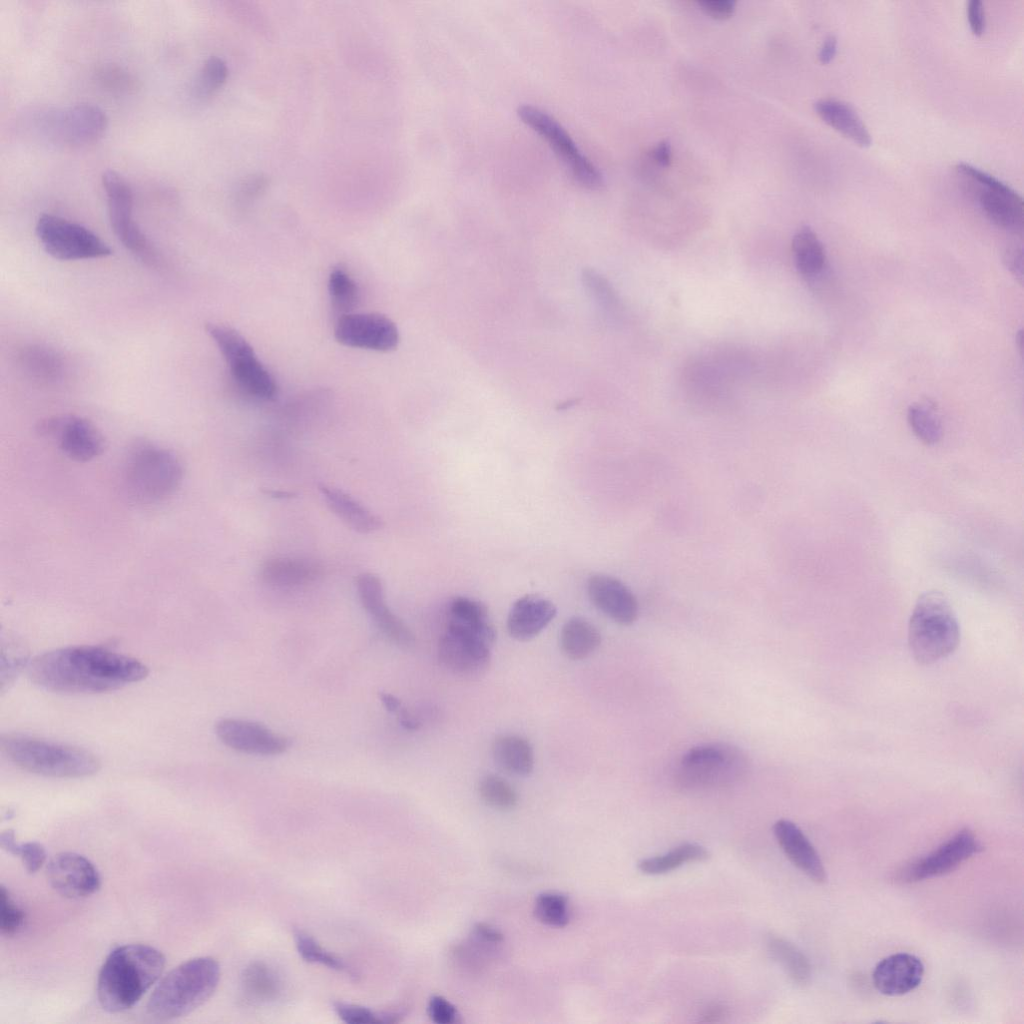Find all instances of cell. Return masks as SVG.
Segmentation results:
<instances>
[{"instance_id":"cell-1","label":"cell","mask_w":1024,"mask_h":1024,"mask_svg":"<svg viewBox=\"0 0 1024 1024\" xmlns=\"http://www.w3.org/2000/svg\"><path fill=\"white\" fill-rule=\"evenodd\" d=\"M37 685L61 693H102L147 677L139 660L104 647L81 645L45 652L28 667Z\"/></svg>"},{"instance_id":"cell-2","label":"cell","mask_w":1024,"mask_h":1024,"mask_svg":"<svg viewBox=\"0 0 1024 1024\" xmlns=\"http://www.w3.org/2000/svg\"><path fill=\"white\" fill-rule=\"evenodd\" d=\"M165 957L146 944L119 946L107 956L97 980V997L110 1013L132 1008L159 980Z\"/></svg>"},{"instance_id":"cell-3","label":"cell","mask_w":1024,"mask_h":1024,"mask_svg":"<svg viewBox=\"0 0 1024 1024\" xmlns=\"http://www.w3.org/2000/svg\"><path fill=\"white\" fill-rule=\"evenodd\" d=\"M220 980L219 963L203 956L187 960L166 974L154 988L147 1013L165 1021L188 1015L215 992Z\"/></svg>"},{"instance_id":"cell-4","label":"cell","mask_w":1024,"mask_h":1024,"mask_svg":"<svg viewBox=\"0 0 1024 1024\" xmlns=\"http://www.w3.org/2000/svg\"><path fill=\"white\" fill-rule=\"evenodd\" d=\"M751 770L747 753L730 743L697 745L683 754L674 773L676 786L687 792H701L733 786Z\"/></svg>"},{"instance_id":"cell-5","label":"cell","mask_w":1024,"mask_h":1024,"mask_svg":"<svg viewBox=\"0 0 1024 1024\" xmlns=\"http://www.w3.org/2000/svg\"><path fill=\"white\" fill-rule=\"evenodd\" d=\"M1 748L16 766L42 776L79 778L100 769L98 758L87 750L32 736L4 735Z\"/></svg>"},{"instance_id":"cell-6","label":"cell","mask_w":1024,"mask_h":1024,"mask_svg":"<svg viewBox=\"0 0 1024 1024\" xmlns=\"http://www.w3.org/2000/svg\"><path fill=\"white\" fill-rule=\"evenodd\" d=\"M183 480L178 457L149 441H138L129 450L123 468V484L130 498L155 504L171 497Z\"/></svg>"},{"instance_id":"cell-7","label":"cell","mask_w":1024,"mask_h":1024,"mask_svg":"<svg viewBox=\"0 0 1024 1024\" xmlns=\"http://www.w3.org/2000/svg\"><path fill=\"white\" fill-rule=\"evenodd\" d=\"M960 641L954 610L939 591H927L917 599L908 625V644L920 664H932L953 653Z\"/></svg>"},{"instance_id":"cell-8","label":"cell","mask_w":1024,"mask_h":1024,"mask_svg":"<svg viewBox=\"0 0 1024 1024\" xmlns=\"http://www.w3.org/2000/svg\"><path fill=\"white\" fill-rule=\"evenodd\" d=\"M27 120L28 128L40 139L69 148L96 142L108 125L104 111L90 103L40 108Z\"/></svg>"},{"instance_id":"cell-9","label":"cell","mask_w":1024,"mask_h":1024,"mask_svg":"<svg viewBox=\"0 0 1024 1024\" xmlns=\"http://www.w3.org/2000/svg\"><path fill=\"white\" fill-rule=\"evenodd\" d=\"M205 330L217 345L233 379L245 392L262 400L276 396L274 378L244 336L230 326L214 322L207 323Z\"/></svg>"},{"instance_id":"cell-10","label":"cell","mask_w":1024,"mask_h":1024,"mask_svg":"<svg viewBox=\"0 0 1024 1024\" xmlns=\"http://www.w3.org/2000/svg\"><path fill=\"white\" fill-rule=\"evenodd\" d=\"M517 114L524 124L548 143L579 185L593 190L603 186L604 178L600 170L553 116L532 105L519 106Z\"/></svg>"},{"instance_id":"cell-11","label":"cell","mask_w":1024,"mask_h":1024,"mask_svg":"<svg viewBox=\"0 0 1024 1024\" xmlns=\"http://www.w3.org/2000/svg\"><path fill=\"white\" fill-rule=\"evenodd\" d=\"M112 230L122 245L143 263L156 266L160 259L152 242L133 217L134 197L129 183L117 172L106 170L101 177Z\"/></svg>"},{"instance_id":"cell-12","label":"cell","mask_w":1024,"mask_h":1024,"mask_svg":"<svg viewBox=\"0 0 1024 1024\" xmlns=\"http://www.w3.org/2000/svg\"><path fill=\"white\" fill-rule=\"evenodd\" d=\"M35 233L45 252L57 260L98 259L112 254L110 246L96 233L57 215L39 216Z\"/></svg>"},{"instance_id":"cell-13","label":"cell","mask_w":1024,"mask_h":1024,"mask_svg":"<svg viewBox=\"0 0 1024 1024\" xmlns=\"http://www.w3.org/2000/svg\"><path fill=\"white\" fill-rule=\"evenodd\" d=\"M956 171L976 196L985 215L997 226L1022 232L1024 206L1022 197L995 176L966 162H959Z\"/></svg>"},{"instance_id":"cell-14","label":"cell","mask_w":1024,"mask_h":1024,"mask_svg":"<svg viewBox=\"0 0 1024 1024\" xmlns=\"http://www.w3.org/2000/svg\"><path fill=\"white\" fill-rule=\"evenodd\" d=\"M982 850V845L969 829H962L926 856L906 865L897 873V880L913 883L945 875Z\"/></svg>"},{"instance_id":"cell-15","label":"cell","mask_w":1024,"mask_h":1024,"mask_svg":"<svg viewBox=\"0 0 1024 1024\" xmlns=\"http://www.w3.org/2000/svg\"><path fill=\"white\" fill-rule=\"evenodd\" d=\"M39 432L53 439L63 454L76 462H88L105 449V440L98 428L77 415L47 418L39 424Z\"/></svg>"},{"instance_id":"cell-16","label":"cell","mask_w":1024,"mask_h":1024,"mask_svg":"<svg viewBox=\"0 0 1024 1024\" xmlns=\"http://www.w3.org/2000/svg\"><path fill=\"white\" fill-rule=\"evenodd\" d=\"M334 335L342 345L380 352L394 350L400 340L396 324L380 313H348L338 317Z\"/></svg>"},{"instance_id":"cell-17","label":"cell","mask_w":1024,"mask_h":1024,"mask_svg":"<svg viewBox=\"0 0 1024 1024\" xmlns=\"http://www.w3.org/2000/svg\"><path fill=\"white\" fill-rule=\"evenodd\" d=\"M217 737L233 750L263 756L284 753L290 742L265 725L244 719L223 718L215 725Z\"/></svg>"},{"instance_id":"cell-18","label":"cell","mask_w":1024,"mask_h":1024,"mask_svg":"<svg viewBox=\"0 0 1024 1024\" xmlns=\"http://www.w3.org/2000/svg\"><path fill=\"white\" fill-rule=\"evenodd\" d=\"M46 875L51 887L69 899L88 897L101 886L100 874L94 864L74 852L55 855L47 865Z\"/></svg>"},{"instance_id":"cell-19","label":"cell","mask_w":1024,"mask_h":1024,"mask_svg":"<svg viewBox=\"0 0 1024 1024\" xmlns=\"http://www.w3.org/2000/svg\"><path fill=\"white\" fill-rule=\"evenodd\" d=\"M492 646L464 632L447 628L438 643L441 664L453 674L472 677L489 667Z\"/></svg>"},{"instance_id":"cell-20","label":"cell","mask_w":1024,"mask_h":1024,"mask_svg":"<svg viewBox=\"0 0 1024 1024\" xmlns=\"http://www.w3.org/2000/svg\"><path fill=\"white\" fill-rule=\"evenodd\" d=\"M356 588L363 608L378 629L396 645L411 647L415 643V636L387 606L381 579L373 573H362L357 577Z\"/></svg>"},{"instance_id":"cell-21","label":"cell","mask_w":1024,"mask_h":1024,"mask_svg":"<svg viewBox=\"0 0 1024 1024\" xmlns=\"http://www.w3.org/2000/svg\"><path fill=\"white\" fill-rule=\"evenodd\" d=\"M587 591L594 606L614 622L631 625L637 620V598L619 579L606 574H594L588 580Z\"/></svg>"},{"instance_id":"cell-22","label":"cell","mask_w":1024,"mask_h":1024,"mask_svg":"<svg viewBox=\"0 0 1024 1024\" xmlns=\"http://www.w3.org/2000/svg\"><path fill=\"white\" fill-rule=\"evenodd\" d=\"M924 965L915 955L896 953L882 959L874 968L875 988L887 996H900L916 989L922 982Z\"/></svg>"},{"instance_id":"cell-23","label":"cell","mask_w":1024,"mask_h":1024,"mask_svg":"<svg viewBox=\"0 0 1024 1024\" xmlns=\"http://www.w3.org/2000/svg\"><path fill=\"white\" fill-rule=\"evenodd\" d=\"M774 835L788 859L816 883H824L826 870L815 847L792 821L780 819L774 823Z\"/></svg>"},{"instance_id":"cell-24","label":"cell","mask_w":1024,"mask_h":1024,"mask_svg":"<svg viewBox=\"0 0 1024 1024\" xmlns=\"http://www.w3.org/2000/svg\"><path fill=\"white\" fill-rule=\"evenodd\" d=\"M555 605L538 595H525L514 602L508 617L507 629L511 637L527 641L544 630L556 616Z\"/></svg>"},{"instance_id":"cell-25","label":"cell","mask_w":1024,"mask_h":1024,"mask_svg":"<svg viewBox=\"0 0 1024 1024\" xmlns=\"http://www.w3.org/2000/svg\"><path fill=\"white\" fill-rule=\"evenodd\" d=\"M447 628L469 634L492 647L496 640V630L490 621L487 607L465 596H457L450 601Z\"/></svg>"},{"instance_id":"cell-26","label":"cell","mask_w":1024,"mask_h":1024,"mask_svg":"<svg viewBox=\"0 0 1024 1024\" xmlns=\"http://www.w3.org/2000/svg\"><path fill=\"white\" fill-rule=\"evenodd\" d=\"M319 491L329 509L351 529L368 534L382 527V520L346 492L320 484Z\"/></svg>"},{"instance_id":"cell-27","label":"cell","mask_w":1024,"mask_h":1024,"mask_svg":"<svg viewBox=\"0 0 1024 1024\" xmlns=\"http://www.w3.org/2000/svg\"><path fill=\"white\" fill-rule=\"evenodd\" d=\"M323 573V566L307 558H274L266 561L260 569V577L266 584L277 587H294L317 580Z\"/></svg>"},{"instance_id":"cell-28","label":"cell","mask_w":1024,"mask_h":1024,"mask_svg":"<svg viewBox=\"0 0 1024 1024\" xmlns=\"http://www.w3.org/2000/svg\"><path fill=\"white\" fill-rule=\"evenodd\" d=\"M814 109L827 124L854 142L862 146L871 144L868 127L849 103L836 98H820L814 103Z\"/></svg>"},{"instance_id":"cell-29","label":"cell","mask_w":1024,"mask_h":1024,"mask_svg":"<svg viewBox=\"0 0 1024 1024\" xmlns=\"http://www.w3.org/2000/svg\"><path fill=\"white\" fill-rule=\"evenodd\" d=\"M492 754L496 764L506 773L525 777L534 768V751L530 742L516 734H503L495 738Z\"/></svg>"},{"instance_id":"cell-30","label":"cell","mask_w":1024,"mask_h":1024,"mask_svg":"<svg viewBox=\"0 0 1024 1024\" xmlns=\"http://www.w3.org/2000/svg\"><path fill=\"white\" fill-rule=\"evenodd\" d=\"M283 989L278 973L264 962H253L243 971L241 993L249 1005H262L277 1000Z\"/></svg>"},{"instance_id":"cell-31","label":"cell","mask_w":1024,"mask_h":1024,"mask_svg":"<svg viewBox=\"0 0 1024 1024\" xmlns=\"http://www.w3.org/2000/svg\"><path fill=\"white\" fill-rule=\"evenodd\" d=\"M601 644V634L588 620L572 617L560 632V647L566 657L582 660L594 653Z\"/></svg>"},{"instance_id":"cell-32","label":"cell","mask_w":1024,"mask_h":1024,"mask_svg":"<svg viewBox=\"0 0 1024 1024\" xmlns=\"http://www.w3.org/2000/svg\"><path fill=\"white\" fill-rule=\"evenodd\" d=\"M792 251L796 267L801 275L814 279L823 272L826 265L825 250L810 227L804 226L794 234Z\"/></svg>"},{"instance_id":"cell-33","label":"cell","mask_w":1024,"mask_h":1024,"mask_svg":"<svg viewBox=\"0 0 1024 1024\" xmlns=\"http://www.w3.org/2000/svg\"><path fill=\"white\" fill-rule=\"evenodd\" d=\"M19 360L29 375L45 382H55L61 379L65 372L62 356L48 346H25L19 353Z\"/></svg>"},{"instance_id":"cell-34","label":"cell","mask_w":1024,"mask_h":1024,"mask_svg":"<svg viewBox=\"0 0 1024 1024\" xmlns=\"http://www.w3.org/2000/svg\"><path fill=\"white\" fill-rule=\"evenodd\" d=\"M766 946L771 957L779 963L791 980L798 985H806L811 977V966L807 957L790 941L769 935Z\"/></svg>"},{"instance_id":"cell-35","label":"cell","mask_w":1024,"mask_h":1024,"mask_svg":"<svg viewBox=\"0 0 1024 1024\" xmlns=\"http://www.w3.org/2000/svg\"><path fill=\"white\" fill-rule=\"evenodd\" d=\"M709 858V852L696 843L681 844L669 852L642 859L638 863L639 870L648 875H660L671 872L683 864L704 861Z\"/></svg>"},{"instance_id":"cell-36","label":"cell","mask_w":1024,"mask_h":1024,"mask_svg":"<svg viewBox=\"0 0 1024 1024\" xmlns=\"http://www.w3.org/2000/svg\"><path fill=\"white\" fill-rule=\"evenodd\" d=\"M907 420L913 433L925 444L932 445L941 439V419L932 404L918 402L910 405Z\"/></svg>"},{"instance_id":"cell-37","label":"cell","mask_w":1024,"mask_h":1024,"mask_svg":"<svg viewBox=\"0 0 1024 1024\" xmlns=\"http://www.w3.org/2000/svg\"><path fill=\"white\" fill-rule=\"evenodd\" d=\"M328 290L332 307L339 316L352 313L359 301V289L345 269L336 267L330 272Z\"/></svg>"},{"instance_id":"cell-38","label":"cell","mask_w":1024,"mask_h":1024,"mask_svg":"<svg viewBox=\"0 0 1024 1024\" xmlns=\"http://www.w3.org/2000/svg\"><path fill=\"white\" fill-rule=\"evenodd\" d=\"M478 793L481 800L493 809L507 811L518 803V795L513 786L499 775L488 774L482 777Z\"/></svg>"},{"instance_id":"cell-39","label":"cell","mask_w":1024,"mask_h":1024,"mask_svg":"<svg viewBox=\"0 0 1024 1024\" xmlns=\"http://www.w3.org/2000/svg\"><path fill=\"white\" fill-rule=\"evenodd\" d=\"M534 914L547 926L564 927L570 920L568 899L558 892H543L535 900Z\"/></svg>"},{"instance_id":"cell-40","label":"cell","mask_w":1024,"mask_h":1024,"mask_svg":"<svg viewBox=\"0 0 1024 1024\" xmlns=\"http://www.w3.org/2000/svg\"><path fill=\"white\" fill-rule=\"evenodd\" d=\"M294 941L300 956L309 963H316L330 969L347 972L354 975L353 971L347 968L345 962L334 954L325 950L312 936L304 931H294Z\"/></svg>"},{"instance_id":"cell-41","label":"cell","mask_w":1024,"mask_h":1024,"mask_svg":"<svg viewBox=\"0 0 1024 1024\" xmlns=\"http://www.w3.org/2000/svg\"><path fill=\"white\" fill-rule=\"evenodd\" d=\"M228 77L226 62L218 57L207 58L193 85V93L197 98H207L213 95L225 83Z\"/></svg>"},{"instance_id":"cell-42","label":"cell","mask_w":1024,"mask_h":1024,"mask_svg":"<svg viewBox=\"0 0 1024 1024\" xmlns=\"http://www.w3.org/2000/svg\"><path fill=\"white\" fill-rule=\"evenodd\" d=\"M333 1009L342 1021L349 1024L395 1023L399 1022L403 1015L400 1011L376 1012L361 1005L344 1002H335Z\"/></svg>"},{"instance_id":"cell-43","label":"cell","mask_w":1024,"mask_h":1024,"mask_svg":"<svg viewBox=\"0 0 1024 1024\" xmlns=\"http://www.w3.org/2000/svg\"><path fill=\"white\" fill-rule=\"evenodd\" d=\"M25 914L14 902L9 891L0 886V930L3 935L12 936L23 926Z\"/></svg>"},{"instance_id":"cell-44","label":"cell","mask_w":1024,"mask_h":1024,"mask_svg":"<svg viewBox=\"0 0 1024 1024\" xmlns=\"http://www.w3.org/2000/svg\"><path fill=\"white\" fill-rule=\"evenodd\" d=\"M584 278L586 285L606 310L616 312L620 309V300L605 278L592 270L586 271Z\"/></svg>"},{"instance_id":"cell-45","label":"cell","mask_w":1024,"mask_h":1024,"mask_svg":"<svg viewBox=\"0 0 1024 1024\" xmlns=\"http://www.w3.org/2000/svg\"><path fill=\"white\" fill-rule=\"evenodd\" d=\"M427 1011L430 1019L436 1024H454L459 1022L456 1007L442 996L434 995L429 999Z\"/></svg>"},{"instance_id":"cell-46","label":"cell","mask_w":1024,"mask_h":1024,"mask_svg":"<svg viewBox=\"0 0 1024 1024\" xmlns=\"http://www.w3.org/2000/svg\"><path fill=\"white\" fill-rule=\"evenodd\" d=\"M18 856L29 873L37 872L46 861V851L39 842L21 843Z\"/></svg>"},{"instance_id":"cell-47","label":"cell","mask_w":1024,"mask_h":1024,"mask_svg":"<svg viewBox=\"0 0 1024 1024\" xmlns=\"http://www.w3.org/2000/svg\"><path fill=\"white\" fill-rule=\"evenodd\" d=\"M268 180L260 174L247 176L238 185L237 196L241 202H251L265 191Z\"/></svg>"},{"instance_id":"cell-48","label":"cell","mask_w":1024,"mask_h":1024,"mask_svg":"<svg viewBox=\"0 0 1024 1024\" xmlns=\"http://www.w3.org/2000/svg\"><path fill=\"white\" fill-rule=\"evenodd\" d=\"M699 6L709 15L716 18L729 17L736 6L735 0H699Z\"/></svg>"},{"instance_id":"cell-49","label":"cell","mask_w":1024,"mask_h":1024,"mask_svg":"<svg viewBox=\"0 0 1024 1024\" xmlns=\"http://www.w3.org/2000/svg\"><path fill=\"white\" fill-rule=\"evenodd\" d=\"M472 935L477 942L487 946L498 945L504 940L498 929L486 923L476 924L472 929Z\"/></svg>"},{"instance_id":"cell-50","label":"cell","mask_w":1024,"mask_h":1024,"mask_svg":"<svg viewBox=\"0 0 1024 1024\" xmlns=\"http://www.w3.org/2000/svg\"><path fill=\"white\" fill-rule=\"evenodd\" d=\"M967 15L972 32L980 35L985 28L984 7L981 0H969Z\"/></svg>"},{"instance_id":"cell-51","label":"cell","mask_w":1024,"mask_h":1024,"mask_svg":"<svg viewBox=\"0 0 1024 1024\" xmlns=\"http://www.w3.org/2000/svg\"><path fill=\"white\" fill-rule=\"evenodd\" d=\"M1004 262L1011 273L1022 283L1023 279V249L1021 246H1011L1006 249Z\"/></svg>"},{"instance_id":"cell-52","label":"cell","mask_w":1024,"mask_h":1024,"mask_svg":"<svg viewBox=\"0 0 1024 1024\" xmlns=\"http://www.w3.org/2000/svg\"><path fill=\"white\" fill-rule=\"evenodd\" d=\"M650 158L659 166H669L672 160L671 146L667 141L658 142L650 151Z\"/></svg>"},{"instance_id":"cell-53","label":"cell","mask_w":1024,"mask_h":1024,"mask_svg":"<svg viewBox=\"0 0 1024 1024\" xmlns=\"http://www.w3.org/2000/svg\"><path fill=\"white\" fill-rule=\"evenodd\" d=\"M728 1014L727 1008L719 1003L707 1005L700 1013V1022L715 1023L722 1021Z\"/></svg>"},{"instance_id":"cell-54","label":"cell","mask_w":1024,"mask_h":1024,"mask_svg":"<svg viewBox=\"0 0 1024 1024\" xmlns=\"http://www.w3.org/2000/svg\"><path fill=\"white\" fill-rule=\"evenodd\" d=\"M836 51L837 39L834 35H829L824 39L820 47L818 58L822 63H827L834 58Z\"/></svg>"},{"instance_id":"cell-55","label":"cell","mask_w":1024,"mask_h":1024,"mask_svg":"<svg viewBox=\"0 0 1024 1024\" xmlns=\"http://www.w3.org/2000/svg\"><path fill=\"white\" fill-rule=\"evenodd\" d=\"M20 843L16 841L15 833L13 830L8 829L0 835V846L6 852L18 856L20 850Z\"/></svg>"},{"instance_id":"cell-56","label":"cell","mask_w":1024,"mask_h":1024,"mask_svg":"<svg viewBox=\"0 0 1024 1024\" xmlns=\"http://www.w3.org/2000/svg\"><path fill=\"white\" fill-rule=\"evenodd\" d=\"M379 696H380L381 702L383 703L384 707L388 711L394 712V711H397V710H399L401 708L400 700L398 698H396L394 695L389 694V693H385V692H381L379 694Z\"/></svg>"},{"instance_id":"cell-57","label":"cell","mask_w":1024,"mask_h":1024,"mask_svg":"<svg viewBox=\"0 0 1024 1024\" xmlns=\"http://www.w3.org/2000/svg\"><path fill=\"white\" fill-rule=\"evenodd\" d=\"M1016 341L1018 342V347L1020 349V353L1022 354V350H1023V334H1022V331H1019L1018 335L1016 336Z\"/></svg>"}]
</instances>
